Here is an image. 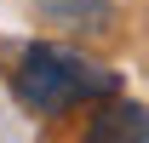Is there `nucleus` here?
Returning a JSON list of instances; mask_svg holds the SVG:
<instances>
[{
	"label": "nucleus",
	"mask_w": 149,
	"mask_h": 143,
	"mask_svg": "<svg viewBox=\"0 0 149 143\" xmlns=\"http://www.w3.org/2000/svg\"><path fill=\"white\" fill-rule=\"evenodd\" d=\"M12 92H17V103L29 115H63L74 103H97V97H115L120 80L115 69H97L92 57L69 52V46H29L12 74Z\"/></svg>",
	"instance_id": "1"
},
{
	"label": "nucleus",
	"mask_w": 149,
	"mask_h": 143,
	"mask_svg": "<svg viewBox=\"0 0 149 143\" xmlns=\"http://www.w3.org/2000/svg\"><path fill=\"white\" fill-rule=\"evenodd\" d=\"M80 143H149V109L126 103V97H109L92 115V126H86Z\"/></svg>",
	"instance_id": "2"
}]
</instances>
